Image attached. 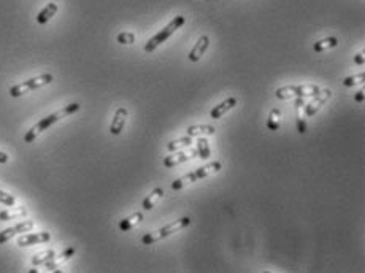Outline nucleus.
Wrapping results in <instances>:
<instances>
[{"label": "nucleus", "mask_w": 365, "mask_h": 273, "mask_svg": "<svg viewBox=\"0 0 365 273\" xmlns=\"http://www.w3.org/2000/svg\"><path fill=\"white\" fill-rule=\"evenodd\" d=\"M208 46H210V38H208L206 35H202L199 40L195 42L194 48L189 51V60L191 62H199L203 57Z\"/></svg>", "instance_id": "12"}, {"label": "nucleus", "mask_w": 365, "mask_h": 273, "mask_svg": "<svg viewBox=\"0 0 365 273\" xmlns=\"http://www.w3.org/2000/svg\"><path fill=\"white\" fill-rule=\"evenodd\" d=\"M235 107H237V99L235 97H229L224 102H221L219 105H216L215 108H211L210 118L211 119H221L227 111H230L232 108H235Z\"/></svg>", "instance_id": "13"}, {"label": "nucleus", "mask_w": 365, "mask_h": 273, "mask_svg": "<svg viewBox=\"0 0 365 273\" xmlns=\"http://www.w3.org/2000/svg\"><path fill=\"white\" fill-rule=\"evenodd\" d=\"M0 203H4L5 206H15L16 205V197L13 196V194H8V192L0 189Z\"/></svg>", "instance_id": "27"}, {"label": "nucleus", "mask_w": 365, "mask_h": 273, "mask_svg": "<svg viewBox=\"0 0 365 273\" xmlns=\"http://www.w3.org/2000/svg\"><path fill=\"white\" fill-rule=\"evenodd\" d=\"M56 256L54 250H46L43 253H38L32 257V265H45L48 261H51Z\"/></svg>", "instance_id": "23"}, {"label": "nucleus", "mask_w": 365, "mask_h": 273, "mask_svg": "<svg viewBox=\"0 0 365 273\" xmlns=\"http://www.w3.org/2000/svg\"><path fill=\"white\" fill-rule=\"evenodd\" d=\"M354 64H356V66H363V64H365L363 51H360V53H357V54L354 56Z\"/></svg>", "instance_id": "29"}, {"label": "nucleus", "mask_w": 365, "mask_h": 273, "mask_svg": "<svg viewBox=\"0 0 365 273\" xmlns=\"http://www.w3.org/2000/svg\"><path fill=\"white\" fill-rule=\"evenodd\" d=\"M73 254H75V248H72V246H70V248L64 250L60 256H57V254H56L53 259H51V261H48V262L45 264V267H46L48 270H54V268H56L57 265H60L62 262L69 261V259H70Z\"/></svg>", "instance_id": "16"}, {"label": "nucleus", "mask_w": 365, "mask_h": 273, "mask_svg": "<svg viewBox=\"0 0 365 273\" xmlns=\"http://www.w3.org/2000/svg\"><path fill=\"white\" fill-rule=\"evenodd\" d=\"M164 197V189H161V188H156L151 194H149V196L145 199V200H143V210H153V208L156 206V203H158L161 199Z\"/></svg>", "instance_id": "18"}, {"label": "nucleus", "mask_w": 365, "mask_h": 273, "mask_svg": "<svg viewBox=\"0 0 365 273\" xmlns=\"http://www.w3.org/2000/svg\"><path fill=\"white\" fill-rule=\"evenodd\" d=\"M54 81V76L51 73H43V75H38V76H34V78H29V80H25L22 83H18L15 86L10 87V96L11 97H21L24 94L31 93V90H35L38 87H43L46 84H51Z\"/></svg>", "instance_id": "4"}, {"label": "nucleus", "mask_w": 365, "mask_h": 273, "mask_svg": "<svg viewBox=\"0 0 365 273\" xmlns=\"http://www.w3.org/2000/svg\"><path fill=\"white\" fill-rule=\"evenodd\" d=\"M281 118H283V114H281L280 108H273L270 111L268 118H267V127L270 129V131H278L280 126H281Z\"/></svg>", "instance_id": "21"}, {"label": "nucleus", "mask_w": 365, "mask_h": 273, "mask_svg": "<svg viewBox=\"0 0 365 273\" xmlns=\"http://www.w3.org/2000/svg\"><path fill=\"white\" fill-rule=\"evenodd\" d=\"M49 240H51V233L49 232L27 233V235H22V237L18 238V246H21V248H25V246H32V245L48 243Z\"/></svg>", "instance_id": "10"}, {"label": "nucleus", "mask_w": 365, "mask_h": 273, "mask_svg": "<svg viewBox=\"0 0 365 273\" xmlns=\"http://www.w3.org/2000/svg\"><path fill=\"white\" fill-rule=\"evenodd\" d=\"M338 45V38L337 37H327V38H322V40L316 42L313 45V49H315V53H324V51L327 49H332Z\"/></svg>", "instance_id": "19"}, {"label": "nucleus", "mask_w": 365, "mask_h": 273, "mask_svg": "<svg viewBox=\"0 0 365 273\" xmlns=\"http://www.w3.org/2000/svg\"><path fill=\"white\" fill-rule=\"evenodd\" d=\"M197 153L200 156V159L206 161L208 158H210V154H211V149H210V145H208V141L205 138H200L197 140Z\"/></svg>", "instance_id": "24"}, {"label": "nucleus", "mask_w": 365, "mask_h": 273, "mask_svg": "<svg viewBox=\"0 0 365 273\" xmlns=\"http://www.w3.org/2000/svg\"><path fill=\"white\" fill-rule=\"evenodd\" d=\"M57 10H59L57 4H54V2L48 4V5L37 15V22H38V24H46V22H49L51 19H53V16H56Z\"/></svg>", "instance_id": "15"}, {"label": "nucleus", "mask_w": 365, "mask_h": 273, "mask_svg": "<svg viewBox=\"0 0 365 273\" xmlns=\"http://www.w3.org/2000/svg\"><path fill=\"white\" fill-rule=\"evenodd\" d=\"M34 229V221L27 219V221H22V223L13 226V227H8L5 230L0 232V245H4L7 241H10L13 237L19 235V233H24V232H31Z\"/></svg>", "instance_id": "8"}, {"label": "nucleus", "mask_w": 365, "mask_h": 273, "mask_svg": "<svg viewBox=\"0 0 365 273\" xmlns=\"http://www.w3.org/2000/svg\"><path fill=\"white\" fill-rule=\"evenodd\" d=\"M221 168H223V164H221L219 161L211 162V164H206V165L197 168V170H194V172H191V173H188V175H185V176H181V178L175 179L173 183H172V189H173V191H179V189L185 188L186 185L194 183V181H199V179H203V178H206V176H211L213 173H218Z\"/></svg>", "instance_id": "2"}, {"label": "nucleus", "mask_w": 365, "mask_h": 273, "mask_svg": "<svg viewBox=\"0 0 365 273\" xmlns=\"http://www.w3.org/2000/svg\"><path fill=\"white\" fill-rule=\"evenodd\" d=\"M185 22H186V18H185V16H175L161 32L156 34V35L151 38V40L145 45V51H146V53H153L156 48L161 46L165 40H168V38H170L179 27H182V25H185Z\"/></svg>", "instance_id": "5"}, {"label": "nucleus", "mask_w": 365, "mask_h": 273, "mask_svg": "<svg viewBox=\"0 0 365 273\" xmlns=\"http://www.w3.org/2000/svg\"><path fill=\"white\" fill-rule=\"evenodd\" d=\"M8 154L7 153H4V151H0V164H7L8 162Z\"/></svg>", "instance_id": "30"}, {"label": "nucleus", "mask_w": 365, "mask_h": 273, "mask_svg": "<svg viewBox=\"0 0 365 273\" xmlns=\"http://www.w3.org/2000/svg\"><path fill=\"white\" fill-rule=\"evenodd\" d=\"M321 93V87L315 84H302V86H283L275 90V96L280 100H289L292 97H315Z\"/></svg>", "instance_id": "6"}, {"label": "nucleus", "mask_w": 365, "mask_h": 273, "mask_svg": "<svg viewBox=\"0 0 365 273\" xmlns=\"http://www.w3.org/2000/svg\"><path fill=\"white\" fill-rule=\"evenodd\" d=\"M330 97H332V90L330 89H321V93L318 96H315L311 99V102H308V103H305V105H303L305 114L308 116V118L315 116L322 108V105H325V102H327Z\"/></svg>", "instance_id": "7"}, {"label": "nucleus", "mask_w": 365, "mask_h": 273, "mask_svg": "<svg viewBox=\"0 0 365 273\" xmlns=\"http://www.w3.org/2000/svg\"><path fill=\"white\" fill-rule=\"evenodd\" d=\"M363 99H365V94H363V90H359V93L356 94V97H354V100L360 103V102H362Z\"/></svg>", "instance_id": "31"}, {"label": "nucleus", "mask_w": 365, "mask_h": 273, "mask_svg": "<svg viewBox=\"0 0 365 273\" xmlns=\"http://www.w3.org/2000/svg\"><path fill=\"white\" fill-rule=\"evenodd\" d=\"M127 116H129V111L124 107H119L118 110L114 111L113 121L110 124V134L111 135H119L123 132V129L126 126V121H127Z\"/></svg>", "instance_id": "11"}, {"label": "nucleus", "mask_w": 365, "mask_h": 273, "mask_svg": "<svg viewBox=\"0 0 365 273\" xmlns=\"http://www.w3.org/2000/svg\"><path fill=\"white\" fill-rule=\"evenodd\" d=\"M81 108V105L78 102H73V103H69V105H65L64 108H60L59 111H56V113H51V114H48L46 118H42L40 121H38L34 127H31L29 131H27V134L24 135V141L25 143H32L38 135L40 134H43L46 129H49L53 124H56V123H59L60 119H64V118H67V116H70V114H73V113H76L78 110Z\"/></svg>", "instance_id": "1"}, {"label": "nucleus", "mask_w": 365, "mask_h": 273, "mask_svg": "<svg viewBox=\"0 0 365 273\" xmlns=\"http://www.w3.org/2000/svg\"><path fill=\"white\" fill-rule=\"evenodd\" d=\"M189 224H191V218H188V216L179 218V219L173 221V223L167 224V226L162 227V229H158V230H154V232L146 233V235L141 238V241H143V245H153V243H158V241H161V240H164V238H167V237L173 235V233L182 230L185 227H188Z\"/></svg>", "instance_id": "3"}, {"label": "nucleus", "mask_w": 365, "mask_h": 273, "mask_svg": "<svg viewBox=\"0 0 365 273\" xmlns=\"http://www.w3.org/2000/svg\"><path fill=\"white\" fill-rule=\"evenodd\" d=\"M365 81V73H359V75H353V76H346L343 80V84L346 87H353L357 84H362Z\"/></svg>", "instance_id": "25"}, {"label": "nucleus", "mask_w": 365, "mask_h": 273, "mask_svg": "<svg viewBox=\"0 0 365 273\" xmlns=\"http://www.w3.org/2000/svg\"><path fill=\"white\" fill-rule=\"evenodd\" d=\"M213 135L215 134V127L213 126H206V124H200V126H191L188 129V135L189 137H200V135Z\"/></svg>", "instance_id": "20"}, {"label": "nucleus", "mask_w": 365, "mask_h": 273, "mask_svg": "<svg viewBox=\"0 0 365 273\" xmlns=\"http://www.w3.org/2000/svg\"><path fill=\"white\" fill-rule=\"evenodd\" d=\"M116 42H118L119 45H134L135 35L132 32H121L118 37H116Z\"/></svg>", "instance_id": "26"}, {"label": "nucleus", "mask_w": 365, "mask_h": 273, "mask_svg": "<svg viewBox=\"0 0 365 273\" xmlns=\"http://www.w3.org/2000/svg\"><path fill=\"white\" fill-rule=\"evenodd\" d=\"M191 145H192V137L186 135V137H181L178 140H172L167 145V149L173 153V151H178V149H182V148H189Z\"/></svg>", "instance_id": "22"}, {"label": "nucleus", "mask_w": 365, "mask_h": 273, "mask_svg": "<svg viewBox=\"0 0 365 273\" xmlns=\"http://www.w3.org/2000/svg\"><path fill=\"white\" fill-rule=\"evenodd\" d=\"M195 156H199L197 149L179 151V153H175V151H173V154L167 156V158L164 159V162H162V164H164L167 168H173V167H176V165H179V164H182V162L191 161L192 158H195Z\"/></svg>", "instance_id": "9"}, {"label": "nucleus", "mask_w": 365, "mask_h": 273, "mask_svg": "<svg viewBox=\"0 0 365 273\" xmlns=\"http://www.w3.org/2000/svg\"><path fill=\"white\" fill-rule=\"evenodd\" d=\"M27 216V210L24 206L10 208V210L0 211V221H11V219H21Z\"/></svg>", "instance_id": "17"}, {"label": "nucleus", "mask_w": 365, "mask_h": 273, "mask_svg": "<svg viewBox=\"0 0 365 273\" xmlns=\"http://www.w3.org/2000/svg\"><path fill=\"white\" fill-rule=\"evenodd\" d=\"M297 131L300 132V134H305V132H307V123H305V119L302 118L300 114L297 116Z\"/></svg>", "instance_id": "28"}, {"label": "nucleus", "mask_w": 365, "mask_h": 273, "mask_svg": "<svg viewBox=\"0 0 365 273\" xmlns=\"http://www.w3.org/2000/svg\"><path fill=\"white\" fill-rule=\"evenodd\" d=\"M143 213L141 211H137L134 215H130L124 219H121V223H119V230L121 232H129L130 229H134L135 226H138L141 221H143Z\"/></svg>", "instance_id": "14"}]
</instances>
